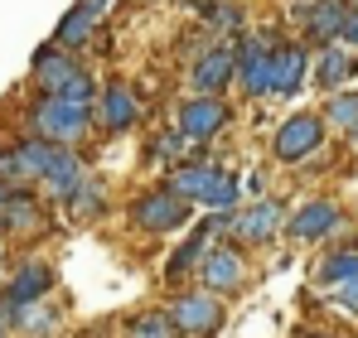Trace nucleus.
I'll return each mask as SVG.
<instances>
[{
	"instance_id": "29",
	"label": "nucleus",
	"mask_w": 358,
	"mask_h": 338,
	"mask_svg": "<svg viewBox=\"0 0 358 338\" xmlns=\"http://www.w3.org/2000/svg\"><path fill=\"white\" fill-rule=\"evenodd\" d=\"M0 179H5L10 189H34V184H29V169L20 160V150H15V140L0 145Z\"/></svg>"
},
{
	"instance_id": "9",
	"label": "nucleus",
	"mask_w": 358,
	"mask_h": 338,
	"mask_svg": "<svg viewBox=\"0 0 358 338\" xmlns=\"http://www.w3.org/2000/svg\"><path fill=\"white\" fill-rule=\"evenodd\" d=\"M184 78H189V92L194 97H228L238 87V44L218 39L213 49H203V54L184 68Z\"/></svg>"
},
{
	"instance_id": "17",
	"label": "nucleus",
	"mask_w": 358,
	"mask_h": 338,
	"mask_svg": "<svg viewBox=\"0 0 358 338\" xmlns=\"http://www.w3.org/2000/svg\"><path fill=\"white\" fill-rule=\"evenodd\" d=\"M49 227V198L39 189H15L0 208V237L15 242V237H39Z\"/></svg>"
},
{
	"instance_id": "28",
	"label": "nucleus",
	"mask_w": 358,
	"mask_h": 338,
	"mask_svg": "<svg viewBox=\"0 0 358 338\" xmlns=\"http://www.w3.org/2000/svg\"><path fill=\"white\" fill-rule=\"evenodd\" d=\"M203 24L218 34V39H228V44H238L242 34H247V10H242V0H218L208 15H203Z\"/></svg>"
},
{
	"instance_id": "10",
	"label": "nucleus",
	"mask_w": 358,
	"mask_h": 338,
	"mask_svg": "<svg viewBox=\"0 0 358 338\" xmlns=\"http://www.w3.org/2000/svg\"><path fill=\"white\" fill-rule=\"evenodd\" d=\"M175 126L199 145V150H208V145L233 126V102H228V97H194V92H189L175 107Z\"/></svg>"
},
{
	"instance_id": "14",
	"label": "nucleus",
	"mask_w": 358,
	"mask_h": 338,
	"mask_svg": "<svg viewBox=\"0 0 358 338\" xmlns=\"http://www.w3.org/2000/svg\"><path fill=\"white\" fill-rule=\"evenodd\" d=\"M310 58L315 49L305 39H281L271 54V102H296L310 87Z\"/></svg>"
},
{
	"instance_id": "7",
	"label": "nucleus",
	"mask_w": 358,
	"mask_h": 338,
	"mask_svg": "<svg viewBox=\"0 0 358 338\" xmlns=\"http://www.w3.org/2000/svg\"><path fill=\"white\" fill-rule=\"evenodd\" d=\"M286 223H291V203L286 198H247L238 208V223H233V242H242L247 251H262L271 247L276 237H286Z\"/></svg>"
},
{
	"instance_id": "18",
	"label": "nucleus",
	"mask_w": 358,
	"mask_h": 338,
	"mask_svg": "<svg viewBox=\"0 0 358 338\" xmlns=\"http://www.w3.org/2000/svg\"><path fill=\"white\" fill-rule=\"evenodd\" d=\"M78 73H83V58L68 54V49H59L54 39H49L44 49H34V58H29V87L44 92V97H59Z\"/></svg>"
},
{
	"instance_id": "22",
	"label": "nucleus",
	"mask_w": 358,
	"mask_h": 338,
	"mask_svg": "<svg viewBox=\"0 0 358 338\" xmlns=\"http://www.w3.org/2000/svg\"><path fill=\"white\" fill-rule=\"evenodd\" d=\"M63 213L73 218V223H102L107 213H112V189H107V179H97V174H87L83 184H78V193L63 203Z\"/></svg>"
},
{
	"instance_id": "16",
	"label": "nucleus",
	"mask_w": 358,
	"mask_h": 338,
	"mask_svg": "<svg viewBox=\"0 0 358 338\" xmlns=\"http://www.w3.org/2000/svg\"><path fill=\"white\" fill-rule=\"evenodd\" d=\"M0 319L10 324L15 338H59L68 324V309L59 300H39V304H5L0 300Z\"/></svg>"
},
{
	"instance_id": "32",
	"label": "nucleus",
	"mask_w": 358,
	"mask_h": 338,
	"mask_svg": "<svg viewBox=\"0 0 358 338\" xmlns=\"http://www.w3.org/2000/svg\"><path fill=\"white\" fill-rule=\"evenodd\" d=\"M344 44L358 54V10H349V24H344Z\"/></svg>"
},
{
	"instance_id": "13",
	"label": "nucleus",
	"mask_w": 358,
	"mask_h": 338,
	"mask_svg": "<svg viewBox=\"0 0 358 338\" xmlns=\"http://www.w3.org/2000/svg\"><path fill=\"white\" fill-rule=\"evenodd\" d=\"M54 290H59L54 261L24 256V261L10 266V276H5V285H0V300H5V304H39V300H54Z\"/></svg>"
},
{
	"instance_id": "27",
	"label": "nucleus",
	"mask_w": 358,
	"mask_h": 338,
	"mask_svg": "<svg viewBox=\"0 0 358 338\" xmlns=\"http://www.w3.org/2000/svg\"><path fill=\"white\" fill-rule=\"evenodd\" d=\"M242 193H247V189H242V174L223 165V169H218V179H213V189H208V198H203L199 208H203V213H238L242 203H247Z\"/></svg>"
},
{
	"instance_id": "5",
	"label": "nucleus",
	"mask_w": 358,
	"mask_h": 338,
	"mask_svg": "<svg viewBox=\"0 0 358 338\" xmlns=\"http://www.w3.org/2000/svg\"><path fill=\"white\" fill-rule=\"evenodd\" d=\"M170 314H175L179 334L184 338H218L228 329V304L223 295L203 290V285H184V290H170Z\"/></svg>"
},
{
	"instance_id": "15",
	"label": "nucleus",
	"mask_w": 358,
	"mask_h": 338,
	"mask_svg": "<svg viewBox=\"0 0 358 338\" xmlns=\"http://www.w3.org/2000/svg\"><path fill=\"white\" fill-rule=\"evenodd\" d=\"M310 87L315 92H344V87H358V54L339 39V44H320L315 58H310Z\"/></svg>"
},
{
	"instance_id": "11",
	"label": "nucleus",
	"mask_w": 358,
	"mask_h": 338,
	"mask_svg": "<svg viewBox=\"0 0 358 338\" xmlns=\"http://www.w3.org/2000/svg\"><path fill=\"white\" fill-rule=\"evenodd\" d=\"M349 0H296L291 5V20L300 24V39L310 49L320 44H339L344 39V24H349Z\"/></svg>"
},
{
	"instance_id": "2",
	"label": "nucleus",
	"mask_w": 358,
	"mask_h": 338,
	"mask_svg": "<svg viewBox=\"0 0 358 338\" xmlns=\"http://www.w3.org/2000/svg\"><path fill=\"white\" fill-rule=\"evenodd\" d=\"M126 223L141 237H175V232H189L194 227V203L179 198L175 189L160 179V184H145L131 203H126Z\"/></svg>"
},
{
	"instance_id": "35",
	"label": "nucleus",
	"mask_w": 358,
	"mask_h": 338,
	"mask_svg": "<svg viewBox=\"0 0 358 338\" xmlns=\"http://www.w3.org/2000/svg\"><path fill=\"white\" fill-rule=\"evenodd\" d=\"M10 193H15V189H10V184L0 179V208H5V198H10Z\"/></svg>"
},
{
	"instance_id": "26",
	"label": "nucleus",
	"mask_w": 358,
	"mask_h": 338,
	"mask_svg": "<svg viewBox=\"0 0 358 338\" xmlns=\"http://www.w3.org/2000/svg\"><path fill=\"white\" fill-rule=\"evenodd\" d=\"M320 116H324V126H329V135H349V131H358V87H344V92H329L324 97V107H320Z\"/></svg>"
},
{
	"instance_id": "31",
	"label": "nucleus",
	"mask_w": 358,
	"mask_h": 338,
	"mask_svg": "<svg viewBox=\"0 0 358 338\" xmlns=\"http://www.w3.org/2000/svg\"><path fill=\"white\" fill-rule=\"evenodd\" d=\"M78 5H83V10H87L92 20H107V10H112L117 0H78Z\"/></svg>"
},
{
	"instance_id": "23",
	"label": "nucleus",
	"mask_w": 358,
	"mask_h": 338,
	"mask_svg": "<svg viewBox=\"0 0 358 338\" xmlns=\"http://www.w3.org/2000/svg\"><path fill=\"white\" fill-rule=\"evenodd\" d=\"M121 338H184V334H179L170 304H145V309L121 319Z\"/></svg>"
},
{
	"instance_id": "19",
	"label": "nucleus",
	"mask_w": 358,
	"mask_h": 338,
	"mask_svg": "<svg viewBox=\"0 0 358 338\" xmlns=\"http://www.w3.org/2000/svg\"><path fill=\"white\" fill-rule=\"evenodd\" d=\"M92 169H87V160H83V150H73V145H59V155H54V165H49V174L39 179V193L49 198V203H68L73 193H78V184L87 179Z\"/></svg>"
},
{
	"instance_id": "30",
	"label": "nucleus",
	"mask_w": 358,
	"mask_h": 338,
	"mask_svg": "<svg viewBox=\"0 0 358 338\" xmlns=\"http://www.w3.org/2000/svg\"><path fill=\"white\" fill-rule=\"evenodd\" d=\"M329 309H339L344 319H354V324H358V281L334 285V290H329Z\"/></svg>"
},
{
	"instance_id": "34",
	"label": "nucleus",
	"mask_w": 358,
	"mask_h": 338,
	"mask_svg": "<svg viewBox=\"0 0 358 338\" xmlns=\"http://www.w3.org/2000/svg\"><path fill=\"white\" fill-rule=\"evenodd\" d=\"M344 150H349V155L358 160V131H349V135H344Z\"/></svg>"
},
{
	"instance_id": "1",
	"label": "nucleus",
	"mask_w": 358,
	"mask_h": 338,
	"mask_svg": "<svg viewBox=\"0 0 358 338\" xmlns=\"http://www.w3.org/2000/svg\"><path fill=\"white\" fill-rule=\"evenodd\" d=\"M24 131L29 135H44V140H54V145H83V140H92V131H97V107H78V102H68V97H44V92H34V102L24 107Z\"/></svg>"
},
{
	"instance_id": "8",
	"label": "nucleus",
	"mask_w": 358,
	"mask_h": 338,
	"mask_svg": "<svg viewBox=\"0 0 358 338\" xmlns=\"http://www.w3.org/2000/svg\"><path fill=\"white\" fill-rule=\"evenodd\" d=\"M252 281V261H247V247L233 242V237H223V242H213L208 247V256H203V266H199V281L203 290H213V295H242Z\"/></svg>"
},
{
	"instance_id": "12",
	"label": "nucleus",
	"mask_w": 358,
	"mask_h": 338,
	"mask_svg": "<svg viewBox=\"0 0 358 338\" xmlns=\"http://www.w3.org/2000/svg\"><path fill=\"white\" fill-rule=\"evenodd\" d=\"M145 116L141 92L126 82V78H107L102 82V97H97V135H131Z\"/></svg>"
},
{
	"instance_id": "6",
	"label": "nucleus",
	"mask_w": 358,
	"mask_h": 338,
	"mask_svg": "<svg viewBox=\"0 0 358 338\" xmlns=\"http://www.w3.org/2000/svg\"><path fill=\"white\" fill-rule=\"evenodd\" d=\"M276 44H281L276 29H247L238 39V92L247 102L271 97V54H276Z\"/></svg>"
},
{
	"instance_id": "21",
	"label": "nucleus",
	"mask_w": 358,
	"mask_h": 338,
	"mask_svg": "<svg viewBox=\"0 0 358 338\" xmlns=\"http://www.w3.org/2000/svg\"><path fill=\"white\" fill-rule=\"evenodd\" d=\"M194 155H199V145L179 131L175 121H170V126H160V131H150V140H145V169L160 165V174H170L175 165L194 160Z\"/></svg>"
},
{
	"instance_id": "33",
	"label": "nucleus",
	"mask_w": 358,
	"mask_h": 338,
	"mask_svg": "<svg viewBox=\"0 0 358 338\" xmlns=\"http://www.w3.org/2000/svg\"><path fill=\"white\" fill-rule=\"evenodd\" d=\"M184 5H189V10H199V20H203V15H208V10H213L218 0H184Z\"/></svg>"
},
{
	"instance_id": "4",
	"label": "nucleus",
	"mask_w": 358,
	"mask_h": 338,
	"mask_svg": "<svg viewBox=\"0 0 358 338\" xmlns=\"http://www.w3.org/2000/svg\"><path fill=\"white\" fill-rule=\"evenodd\" d=\"M344 232H349V208L334 193H315V198L291 208L286 242H296V247H329V242H344Z\"/></svg>"
},
{
	"instance_id": "20",
	"label": "nucleus",
	"mask_w": 358,
	"mask_h": 338,
	"mask_svg": "<svg viewBox=\"0 0 358 338\" xmlns=\"http://www.w3.org/2000/svg\"><path fill=\"white\" fill-rule=\"evenodd\" d=\"M218 169H223V165H218V160H213L208 150H199L194 160H184V165H175L170 174H160V179H165V184L175 189L179 198H189V203L199 208V203L208 198V189H213V179H218Z\"/></svg>"
},
{
	"instance_id": "3",
	"label": "nucleus",
	"mask_w": 358,
	"mask_h": 338,
	"mask_svg": "<svg viewBox=\"0 0 358 338\" xmlns=\"http://www.w3.org/2000/svg\"><path fill=\"white\" fill-rule=\"evenodd\" d=\"M329 150V126H324V116L320 112H286L276 126H271V135H266V155L276 160V165L286 169H300L310 165L315 155H324Z\"/></svg>"
},
{
	"instance_id": "36",
	"label": "nucleus",
	"mask_w": 358,
	"mask_h": 338,
	"mask_svg": "<svg viewBox=\"0 0 358 338\" xmlns=\"http://www.w3.org/2000/svg\"><path fill=\"white\" fill-rule=\"evenodd\" d=\"M5 261H10V242L0 237V266H5Z\"/></svg>"
},
{
	"instance_id": "24",
	"label": "nucleus",
	"mask_w": 358,
	"mask_h": 338,
	"mask_svg": "<svg viewBox=\"0 0 358 338\" xmlns=\"http://www.w3.org/2000/svg\"><path fill=\"white\" fill-rule=\"evenodd\" d=\"M97 29H102V20H92V15H87L83 5H73V10H68V15L59 20V29H54V44L83 58V49H87V44L97 39Z\"/></svg>"
},
{
	"instance_id": "25",
	"label": "nucleus",
	"mask_w": 358,
	"mask_h": 338,
	"mask_svg": "<svg viewBox=\"0 0 358 338\" xmlns=\"http://www.w3.org/2000/svg\"><path fill=\"white\" fill-rule=\"evenodd\" d=\"M358 281V247H334L315 261V285L334 290V285H349Z\"/></svg>"
}]
</instances>
